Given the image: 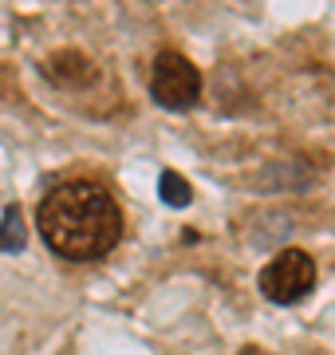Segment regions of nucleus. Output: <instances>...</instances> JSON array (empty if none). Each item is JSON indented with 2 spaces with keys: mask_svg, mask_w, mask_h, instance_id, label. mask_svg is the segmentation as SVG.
<instances>
[{
  "mask_svg": "<svg viewBox=\"0 0 335 355\" xmlns=\"http://www.w3.org/2000/svg\"><path fill=\"white\" fill-rule=\"evenodd\" d=\"M39 233L67 261H99L123 237V214L103 186L67 182L39 205Z\"/></svg>",
  "mask_w": 335,
  "mask_h": 355,
  "instance_id": "f257e3e1",
  "label": "nucleus"
},
{
  "mask_svg": "<svg viewBox=\"0 0 335 355\" xmlns=\"http://www.w3.org/2000/svg\"><path fill=\"white\" fill-rule=\"evenodd\" d=\"M28 245V229L20 217V205H8L0 217V253H20Z\"/></svg>",
  "mask_w": 335,
  "mask_h": 355,
  "instance_id": "39448f33",
  "label": "nucleus"
},
{
  "mask_svg": "<svg viewBox=\"0 0 335 355\" xmlns=\"http://www.w3.org/2000/svg\"><path fill=\"white\" fill-rule=\"evenodd\" d=\"M48 71H52L60 83H91V79H95L91 55H83V51H75V48L52 51V55H48Z\"/></svg>",
  "mask_w": 335,
  "mask_h": 355,
  "instance_id": "20e7f679",
  "label": "nucleus"
},
{
  "mask_svg": "<svg viewBox=\"0 0 335 355\" xmlns=\"http://www.w3.org/2000/svg\"><path fill=\"white\" fill-rule=\"evenodd\" d=\"M158 198L166 205H174V209H185V205L194 202V190H190V182L178 170H162V178H158Z\"/></svg>",
  "mask_w": 335,
  "mask_h": 355,
  "instance_id": "423d86ee",
  "label": "nucleus"
},
{
  "mask_svg": "<svg viewBox=\"0 0 335 355\" xmlns=\"http://www.w3.org/2000/svg\"><path fill=\"white\" fill-rule=\"evenodd\" d=\"M150 95L166 111H185L201 95V71L178 51H162L150 67Z\"/></svg>",
  "mask_w": 335,
  "mask_h": 355,
  "instance_id": "f03ea898",
  "label": "nucleus"
},
{
  "mask_svg": "<svg viewBox=\"0 0 335 355\" xmlns=\"http://www.w3.org/2000/svg\"><path fill=\"white\" fill-rule=\"evenodd\" d=\"M241 355H269V352H260V347H245Z\"/></svg>",
  "mask_w": 335,
  "mask_h": 355,
  "instance_id": "0eeeda50",
  "label": "nucleus"
},
{
  "mask_svg": "<svg viewBox=\"0 0 335 355\" xmlns=\"http://www.w3.org/2000/svg\"><path fill=\"white\" fill-rule=\"evenodd\" d=\"M316 284V261L304 249H280L260 272V292L272 304H296Z\"/></svg>",
  "mask_w": 335,
  "mask_h": 355,
  "instance_id": "7ed1b4c3",
  "label": "nucleus"
}]
</instances>
